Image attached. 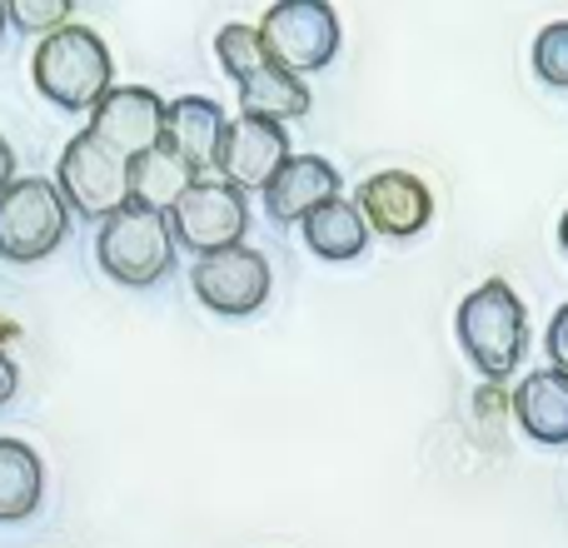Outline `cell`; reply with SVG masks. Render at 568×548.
Masks as SVG:
<instances>
[{
	"mask_svg": "<svg viewBox=\"0 0 568 548\" xmlns=\"http://www.w3.org/2000/svg\"><path fill=\"white\" fill-rule=\"evenodd\" d=\"M190 284H195V300L205 304L220 319H245V314L265 309L270 300V260L260 250L240 245L225 250V255L195 260L190 270Z\"/></svg>",
	"mask_w": 568,
	"mask_h": 548,
	"instance_id": "cell-8",
	"label": "cell"
},
{
	"mask_svg": "<svg viewBox=\"0 0 568 548\" xmlns=\"http://www.w3.org/2000/svg\"><path fill=\"white\" fill-rule=\"evenodd\" d=\"M354 205H359L364 225L384 240H414L429 230L434 220V195L419 175L409 170H379L354 190Z\"/></svg>",
	"mask_w": 568,
	"mask_h": 548,
	"instance_id": "cell-10",
	"label": "cell"
},
{
	"mask_svg": "<svg viewBox=\"0 0 568 548\" xmlns=\"http://www.w3.org/2000/svg\"><path fill=\"white\" fill-rule=\"evenodd\" d=\"M314 105L310 85L300 75L280 65H265L240 85V115L245 120H270V125H284V120H304Z\"/></svg>",
	"mask_w": 568,
	"mask_h": 548,
	"instance_id": "cell-16",
	"label": "cell"
},
{
	"mask_svg": "<svg viewBox=\"0 0 568 548\" xmlns=\"http://www.w3.org/2000/svg\"><path fill=\"white\" fill-rule=\"evenodd\" d=\"M45 464L26 439H0V524H20L40 509Z\"/></svg>",
	"mask_w": 568,
	"mask_h": 548,
	"instance_id": "cell-18",
	"label": "cell"
},
{
	"mask_svg": "<svg viewBox=\"0 0 568 548\" xmlns=\"http://www.w3.org/2000/svg\"><path fill=\"white\" fill-rule=\"evenodd\" d=\"M514 419H519V429L529 434L534 444H544V449H559L568 444V374H559L549 364V369H534L529 379L514 389Z\"/></svg>",
	"mask_w": 568,
	"mask_h": 548,
	"instance_id": "cell-14",
	"label": "cell"
},
{
	"mask_svg": "<svg viewBox=\"0 0 568 548\" xmlns=\"http://www.w3.org/2000/svg\"><path fill=\"white\" fill-rule=\"evenodd\" d=\"M260 40H265L270 65L290 75H314L339 55V16L324 0H280L260 16Z\"/></svg>",
	"mask_w": 568,
	"mask_h": 548,
	"instance_id": "cell-5",
	"label": "cell"
},
{
	"mask_svg": "<svg viewBox=\"0 0 568 548\" xmlns=\"http://www.w3.org/2000/svg\"><path fill=\"white\" fill-rule=\"evenodd\" d=\"M339 185H344L339 170L324 155H290V165L265 190V215L275 225H304L320 205L339 200Z\"/></svg>",
	"mask_w": 568,
	"mask_h": 548,
	"instance_id": "cell-12",
	"label": "cell"
},
{
	"mask_svg": "<svg viewBox=\"0 0 568 548\" xmlns=\"http://www.w3.org/2000/svg\"><path fill=\"white\" fill-rule=\"evenodd\" d=\"M225 110L215 105L210 95H180L170 100V115H165V145L205 180V170L220 165V145H225Z\"/></svg>",
	"mask_w": 568,
	"mask_h": 548,
	"instance_id": "cell-13",
	"label": "cell"
},
{
	"mask_svg": "<svg viewBox=\"0 0 568 548\" xmlns=\"http://www.w3.org/2000/svg\"><path fill=\"white\" fill-rule=\"evenodd\" d=\"M170 230H175V245H185L190 255L210 260L240 250L250 230V200L245 190L225 185V180H195V185L180 195V205L170 210Z\"/></svg>",
	"mask_w": 568,
	"mask_h": 548,
	"instance_id": "cell-7",
	"label": "cell"
},
{
	"mask_svg": "<svg viewBox=\"0 0 568 548\" xmlns=\"http://www.w3.org/2000/svg\"><path fill=\"white\" fill-rule=\"evenodd\" d=\"M6 20L26 35H55V30L70 26V0H10L6 6Z\"/></svg>",
	"mask_w": 568,
	"mask_h": 548,
	"instance_id": "cell-21",
	"label": "cell"
},
{
	"mask_svg": "<svg viewBox=\"0 0 568 548\" xmlns=\"http://www.w3.org/2000/svg\"><path fill=\"white\" fill-rule=\"evenodd\" d=\"M215 55H220V70H225L235 85H245L255 70L270 65L265 40H260L255 26H225V30L215 35Z\"/></svg>",
	"mask_w": 568,
	"mask_h": 548,
	"instance_id": "cell-19",
	"label": "cell"
},
{
	"mask_svg": "<svg viewBox=\"0 0 568 548\" xmlns=\"http://www.w3.org/2000/svg\"><path fill=\"white\" fill-rule=\"evenodd\" d=\"M559 245H564V255H568V210H564V220H559Z\"/></svg>",
	"mask_w": 568,
	"mask_h": 548,
	"instance_id": "cell-25",
	"label": "cell"
},
{
	"mask_svg": "<svg viewBox=\"0 0 568 548\" xmlns=\"http://www.w3.org/2000/svg\"><path fill=\"white\" fill-rule=\"evenodd\" d=\"M534 75L554 90H568V20H554L534 35Z\"/></svg>",
	"mask_w": 568,
	"mask_h": 548,
	"instance_id": "cell-20",
	"label": "cell"
},
{
	"mask_svg": "<svg viewBox=\"0 0 568 548\" xmlns=\"http://www.w3.org/2000/svg\"><path fill=\"white\" fill-rule=\"evenodd\" d=\"M70 235V205L55 190V180L20 175L0 195V260L10 265H36L55 255L60 240Z\"/></svg>",
	"mask_w": 568,
	"mask_h": 548,
	"instance_id": "cell-4",
	"label": "cell"
},
{
	"mask_svg": "<svg viewBox=\"0 0 568 548\" xmlns=\"http://www.w3.org/2000/svg\"><path fill=\"white\" fill-rule=\"evenodd\" d=\"M95 260L100 270L115 284H130V290H145V284H160L175 265V230H170V215L145 205H125L120 215H110L105 225L95 230Z\"/></svg>",
	"mask_w": 568,
	"mask_h": 548,
	"instance_id": "cell-3",
	"label": "cell"
},
{
	"mask_svg": "<svg viewBox=\"0 0 568 548\" xmlns=\"http://www.w3.org/2000/svg\"><path fill=\"white\" fill-rule=\"evenodd\" d=\"M10 180H16V150H10L6 135H0V195L10 190Z\"/></svg>",
	"mask_w": 568,
	"mask_h": 548,
	"instance_id": "cell-24",
	"label": "cell"
},
{
	"mask_svg": "<svg viewBox=\"0 0 568 548\" xmlns=\"http://www.w3.org/2000/svg\"><path fill=\"white\" fill-rule=\"evenodd\" d=\"M195 180L200 175L175 155V150L155 145V150H145L140 160H130V205H145V210L170 215V210L180 205V195H185Z\"/></svg>",
	"mask_w": 568,
	"mask_h": 548,
	"instance_id": "cell-17",
	"label": "cell"
},
{
	"mask_svg": "<svg viewBox=\"0 0 568 548\" xmlns=\"http://www.w3.org/2000/svg\"><path fill=\"white\" fill-rule=\"evenodd\" d=\"M6 26H10V20H6V6H0V35H6Z\"/></svg>",
	"mask_w": 568,
	"mask_h": 548,
	"instance_id": "cell-26",
	"label": "cell"
},
{
	"mask_svg": "<svg viewBox=\"0 0 568 548\" xmlns=\"http://www.w3.org/2000/svg\"><path fill=\"white\" fill-rule=\"evenodd\" d=\"M454 334L459 349L489 384H504L519 369L524 349H529V319H524V300L514 294L509 280H484L469 290L454 314Z\"/></svg>",
	"mask_w": 568,
	"mask_h": 548,
	"instance_id": "cell-1",
	"label": "cell"
},
{
	"mask_svg": "<svg viewBox=\"0 0 568 548\" xmlns=\"http://www.w3.org/2000/svg\"><path fill=\"white\" fill-rule=\"evenodd\" d=\"M290 165V135L284 125H270V120H230L225 145H220V180L235 190H260L265 195L270 180Z\"/></svg>",
	"mask_w": 568,
	"mask_h": 548,
	"instance_id": "cell-11",
	"label": "cell"
},
{
	"mask_svg": "<svg viewBox=\"0 0 568 548\" xmlns=\"http://www.w3.org/2000/svg\"><path fill=\"white\" fill-rule=\"evenodd\" d=\"M304 245H310V255L329 260V265H344V260H359L364 245H369V225H364L359 205L354 200H329V205H320L310 220L300 225Z\"/></svg>",
	"mask_w": 568,
	"mask_h": 548,
	"instance_id": "cell-15",
	"label": "cell"
},
{
	"mask_svg": "<svg viewBox=\"0 0 568 548\" xmlns=\"http://www.w3.org/2000/svg\"><path fill=\"white\" fill-rule=\"evenodd\" d=\"M30 80H36V90L50 105L75 115V110H95L115 90V60H110V45L95 30L70 20L65 30H55V35H45L36 45Z\"/></svg>",
	"mask_w": 568,
	"mask_h": 548,
	"instance_id": "cell-2",
	"label": "cell"
},
{
	"mask_svg": "<svg viewBox=\"0 0 568 548\" xmlns=\"http://www.w3.org/2000/svg\"><path fill=\"white\" fill-rule=\"evenodd\" d=\"M55 190L65 195L70 215L105 225L110 215L130 205V160H120L115 150H105L80 130L55 160Z\"/></svg>",
	"mask_w": 568,
	"mask_h": 548,
	"instance_id": "cell-6",
	"label": "cell"
},
{
	"mask_svg": "<svg viewBox=\"0 0 568 548\" xmlns=\"http://www.w3.org/2000/svg\"><path fill=\"white\" fill-rule=\"evenodd\" d=\"M16 384H20L16 359H10V354L0 349V404H10V399H16Z\"/></svg>",
	"mask_w": 568,
	"mask_h": 548,
	"instance_id": "cell-23",
	"label": "cell"
},
{
	"mask_svg": "<svg viewBox=\"0 0 568 548\" xmlns=\"http://www.w3.org/2000/svg\"><path fill=\"white\" fill-rule=\"evenodd\" d=\"M165 115L170 105L145 85H115L95 110H90L85 135L115 150L120 160H140L145 150L165 145Z\"/></svg>",
	"mask_w": 568,
	"mask_h": 548,
	"instance_id": "cell-9",
	"label": "cell"
},
{
	"mask_svg": "<svg viewBox=\"0 0 568 548\" xmlns=\"http://www.w3.org/2000/svg\"><path fill=\"white\" fill-rule=\"evenodd\" d=\"M544 354L554 359V369L568 374V304H559V314L549 319V334H544Z\"/></svg>",
	"mask_w": 568,
	"mask_h": 548,
	"instance_id": "cell-22",
	"label": "cell"
}]
</instances>
